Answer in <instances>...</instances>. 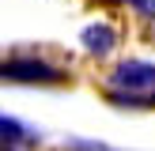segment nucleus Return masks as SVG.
Wrapping results in <instances>:
<instances>
[{
	"instance_id": "obj_1",
	"label": "nucleus",
	"mask_w": 155,
	"mask_h": 151,
	"mask_svg": "<svg viewBox=\"0 0 155 151\" xmlns=\"http://www.w3.org/2000/svg\"><path fill=\"white\" fill-rule=\"evenodd\" d=\"M0 79H12V83H61L64 72H57L53 64L34 57H12L0 64Z\"/></svg>"
},
{
	"instance_id": "obj_2",
	"label": "nucleus",
	"mask_w": 155,
	"mask_h": 151,
	"mask_svg": "<svg viewBox=\"0 0 155 151\" xmlns=\"http://www.w3.org/2000/svg\"><path fill=\"white\" fill-rule=\"evenodd\" d=\"M114 83L125 87V95H148V91H155V64H148V60H125L114 72Z\"/></svg>"
},
{
	"instance_id": "obj_3",
	"label": "nucleus",
	"mask_w": 155,
	"mask_h": 151,
	"mask_svg": "<svg viewBox=\"0 0 155 151\" xmlns=\"http://www.w3.org/2000/svg\"><path fill=\"white\" fill-rule=\"evenodd\" d=\"M114 42H117V30H114L110 23H91V27L83 30V49L87 53H110Z\"/></svg>"
}]
</instances>
